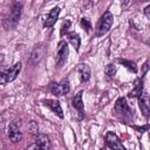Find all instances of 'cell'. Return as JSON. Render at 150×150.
Wrapping results in <instances>:
<instances>
[{"mask_svg": "<svg viewBox=\"0 0 150 150\" xmlns=\"http://www.w3.org/2000/svg\"><path fill=\"white\" fill-rule=\"evenodd\" d=\"M21 11H22V2L15 1L12 4L8 13L5 15L2 25L4 28L9 30V29H14L16 27V25L19 23L20 16H21Z\"/></svg>", "mask_w": 150, "mask_h": 150, "instance_id": "1", "label": "cell"}, {"mask_svg": "<svg viewBox=\"0 0 150 150\" xmlns=\"http://www.w3.org/2000/svg\"><path fill=\"white\" fill-rule=\"evenodd\" d=\"M114 21V16L109 11H105L103 13V15L100 18L97 26H96V36H102L104 35L111 27Z\"/></svg>", "mask_w": 150, "mask_h": 150, "instance_id": "2", "label": "cell"}, {"mask_svg": "<svg viewBox=\"0 0 150 150\" xmlns=\"http://www.w3.org/2000/svg\"><path fill=\"white\" fill-rule=\"evenodd\" d=\"M115 112L117 116H120L122 120H130L132 117V109L127 103V100L124 97H120L115 103Z\"/></svg>", "mask_w": 150, "mask_h": 150, "instance_id": "3", "label": "cell"}, {"mask_svg": "<svg viewBox=\"0 0 150 150\" xmlns=\"http://www.w3.org/2000/svg\"><path fill=\"white\" fill-rule=\"evenodd\" d=\"M21 70V62H16L11 68L0 71V84H6L8 82H12L16 79L18 74Z\"/></svg>", "mask_w": 150, "mask_h": 150, "instance_id": "4", "label": "cell"}, {"mask_svg": "<svg viewBox=\"0 0 150 150\" xmlns=\"http://www.w3.org/2000/svg\"><path fill=\"white\" fill-rule=\"evenodd\" d=\"M49 90L53 95L55 96H62L67 93H69L70 90V86H69V81L68 79H62L60 82H52L49 86Z\"/></svg>", "mask_w": 150, "mask_h": 150, "instance_id": "5", "label": "cell"}, {"mask_svg": "<svg viewBox=\"0 0 150 150\" xmlns=\"http://www.w3.org/2000/svg\"><path fill=\"white\" fill-rule=\"evenodd\" d=\"M68 53H69L68 43H67L66 41H63V40L60 41V42H59L57 53H56V59H55V62H56V67H57V68L63 67V64H64L66 61H67Z\"/></svg>", "mask_w": 150, "mask_h": 150, "instance_id": "6", "label": "cell"}, {"mask_svg": "<svg viewBox=\"0 0 150 150\" xmlns=\"http://www.w3.org/2000/svg\"><path fill=\"white\" fill-rule=\"evenodd\" d=\"M105 143L111 150H125L124 145L117 137V135L112 131H108L105 134Z\"/></svg>", "mask_w": 150, "mask_h": 150, "instance_id": "7", "label": "cell"}, {"mask_svg": "<svg viewBox=\"0 0 150 150\" xmlns=\"http://www.w3.org/2000/svg\"><path fill=\"white\" fill-rule=\"evenodd\" d=\"M45 55H46V47H45V45L39 43L33 48V50L29 55V62L32 64H36L43 59Z\"/></svg>", "mask_w": 150, "mask_h": 150, "instance_id": "8", "label": "cell"}, {"mask_svg": "<svg viewBox=\"0 0 150 150\" xmlns=\"http://www.w3.org/2000/svg\"><path fill=\"white\" fill-rule=\"evenodd\" d=\"M82 94H83V91L80 90L71 100V105L77 112V120H82L84 117V105H83V101H82Z\"/></svg>", "mask_w": 150, "mask_h": 150, "instance_id": "9", "label": "cell"}, {"mask_svg": "<svg viewBox=\"0 0 150 150\" xmlns=\"http://www.w3.org/2000/svg\"><path fill=\"white\" fill-rule=\"evenodd\" d=\"M50 148V141L46 135H39L36 142L30 144L26 150H48Z\"/></svg>", "mask_w": 150, "mask_h": 150, "instance_id": "10", "label": "cell"}, {"mask_svg": "<svg viewBox=\"0 0 150 150\" xmlns=\"http://www.w3.org/2000/svg\"><path fill=\"white\" fill-rule=\"evenodd\" d=\"M8 137L12 143H18L22 138V132L20 130V127L15 122H12L8 125Z\"/></svg>", "mask_w": 150, "mask_h": 150, "instance_id": "11", "label": "cell"}, {"mask_svg": "<svg viewBox=\"0 0 150 150\" xmlns=\"http://www.w3.org/2000/svg\"><path fill=\"white\" fill-rule=\"evenodd\" d=\"M42 103L43 105L48 107L55 115H57L60 118H63V111H62V108H61V104L57 100H50V98H47V100H42Z\"/></svg>", "mask_w": 150, "mask_h": 150, "instance_id": "12", "label": "cell"}, {"mask_svg": "<svg viewBox=\"0 0 150 150\" xmlns=\"http://www.w3.org/2000/svg\"><path fill=\"white\" fill-rule=\"evenodd\" d=\"M60 7H53L52 9H50V12L46 15V18L43 19V27H52L55 22H56V20H57V18H59V14H60Z\"/></svg>", "mask_w": 150, "mask_h": 150, "instance_id": "13", "label": "cell"}, {"mask_svg": "<svg viewBox=\"0 0 150 150\" xmlns=\"http://www.w3.org/2000/svg\"><path fill=\"white\" fill-rule=\"evenodd\" d=\"M138 104H139L142 114L144 115V117L148 118V116H149V96L145 90H143L141 93V95L138 96Z\"/></svg>", "mask_w": 150, "mask_h": 150, "instance_id": "14", "label": "cell"}, {"mask_svg": "<svg viewBox=\"0 0 150 150\" xmlns=\"http://www.w3.org/2000/svg\"><path fill=\"white\" fill-rule=\"evenodd\" d=\"M77 71L80 74V80L81 82H87L89 79H90V68L88 64H80L79 68H77Z\"/></svg>", "mask_w": 150, "mask_h": 150, "instance_id": "15", "label": "cell"}, {"mask_svg": "<svg viewBox=\"0 0 150 150\" xmlns=\"http://www.w3.org/2000/svg\"><path fill=\"white\" fill-rule=\"evenodd\" d=\"M143 77L142 79H137L135 81V86H134V89L129 93V97H138L141 95V93L143 91Z\"/></svg>", "mask_w": 150, "mask_h": 150, "instance_id": "16", "label": "cell"}, {"mask_svg": "<svg viewBox=\"0 0 150 150\" xmlns=\"http://www.w3.org/2000/svg\"><path fill=\"white\" fill-rule=\"evenodd\" d=\"M67 38H68V41L73 45V47L75 48V50H79L80 48V43H81V39H80V35L75 32H70L67 34Z\"/></svg>", "mask_w": 150, "mask_h": 150, "instance_id": "17", "label": "cell"}, {"mask_svg": "<svg viewBox=\"0 0 150 150\" xmlns=\"http://www.w3.org/2000/svg\"><path fill=\"white\" fill-rule=\"evenodd\" d=\"M118 62H120L121 64H123L125 68H128L129 70H131L132 73H137V66H136L135 62H132V61H130V60H124V59H120Z\"/></svg>", "mask_w": 150, "mask_h": 150, "instance_id": "18", "label": "cell"}, {"mask_svg": "<svg viewBox=\"0 0 150 150\" xmlns=\"http://www.w3.org/2000/svg\"><path fill=\"white\" fill-rule=\"evenodd\" d=\"M104 73H105L107 77L109 80L112 79L115 76V74H116V67H115V64L114 63H108L105 66V68H104Z\"/></svg>", "mask_w": 150, "mask_h": 150, "instance_id": "19", "label": "cell"}, {"mask_svg": "<svg viewBox=\"0 0 150 150\" xmlns=\"http://www.w3.org/2000/svg\"><path fill=\"white\" fill-rule=\"evenodd\" d=\"M80 23H81V27H82L87 33H89V32L91 30V23H90V21H89L88 18H82Z\"/></svg>", "mask_w": 150, "mask_h": 150, "instance_id": "20", "label": "cell"}, {"mask_svg": "<svg viewBox=\"0 0 150 150\" xmlns=\"http://www.w3.org/2000/svg\"><path fill=\"white\" fill-rule=\"evenodd\" d=\"M70 25L71 22L69 20H64L62 26H61V36H63L64 34H68L69 33V28H70Z\"/></svg>", "mask_w": 150, "mask_h": 150, "instance_id": "21", "label": "cell"}, {"mask_svg": "<svg viewBox=\"0 0 150 150\" xmlns=\"http://www.w3.org/2000/svg\"><path fill=\"white\" fill-rule=\"evenodd\" d=\"M135 130H137V131H139V132H144V131H146L148 129H149V125L148 124H145L144 127H132Z\"/></svg>", "mask_w": 150, "mask_h": 150, "instance_id": "22", "label": "cell"}, {"mask_svg": "<svg viewBox=\"0 0 150 150\" xmlns=\"http://www.w3.org/2000/svg\"><path fill=\"white\" fill-rule=\"evenodd\" d=\"M150 5H148L146 7H145V9H144V13H145V15H146V18H150Z\"/></svg>", "mask_w": 150, "mask_h": 150, "instance_id": "23", "label": "cell"}, {"mask_svg": "<svg viewBox=\"0 0 150 150\" xmlns=\"http://www.w3.org/2000/svg\"><path fill=\"white\" fill-rule=\"evenodd\" d=\"M148 68H149V67H148V62H145V63H144V67H143V71H144V74L148 71Z\"/></svg>", "mask_w": 150, "mask_h": 150, "instance_id": "24", "label": "cell"}]
</instances>
